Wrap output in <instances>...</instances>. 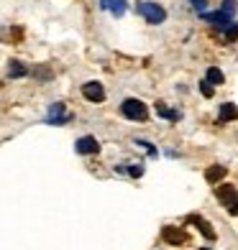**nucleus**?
<instances>
[{
  "instance_id": "obj_1",
  "label": "nucleus",
  "mask_w": 238,
  "mask_h": 250,
  "mask_svg": "<svg viewBox=\"0 0 238 250\" xmlns=\"http://www.w3.org/2000/svg\"><path fill=\"white\" fill-rule=\"evenodd\" d=\"M136 10H139V13L146 18V23H151V26L164 23V18H167V10L162 5L151 3V0H141V3H136Z\"/></svg>"
},
{
  "instance_id": "obj_2",
  "label": "nucleus",
  "mask_w": 238,
  "mask_h": 250,
  "mask_svg": "<svg viewBox=\"0 0 238 250\" xmlns=\"http://www.w3.org/2000/svg\"><path fill=\"white\" fill-rule=\"evenodd\" d=\"M215 197L220 199V204L225 209H228L231 214H238V189L231 187V184H220L215 187Z\"/></svg>"
},
{
  "instance_id": "obj_3",
  "label": "nucleus",
  "mask_w": 238,
  "mask_h": 250,
  "mask_svg": "<svg viewBox=\"0 0 238 250\" xmlns=\"http://www.w3.org/2000/svg\"><path fill=\"white\" fill-rule=\"evenodd\" d=\"M120 112H123V115H126L128 120H139V123L149 118V107H146L141 100H133V97H128L126 102H123V105H120Z\"/></svg>"
},
{
  "instance_id": "obj_4",
  "label": "nucleus",
  "mask_w": 238,
  "mask_h": 250,
  "mask_svg": "<svg viewBox=\"0 0 238 250\" xmlns=\"http://www.w3.org/2000/svg\"><path fill=\"white\" fill-rule=\"evenodd\" d=\"M162 240L167 245H182V243H187V232L182 230V227H164Z\"/></svg>"
},
{
  "instance_id": "obj_5",
  "label": "nucleus",
  "mask_w": 238,
  "mask_h": 250,
  "mask_svg": "<svg viewBox=\"0 0 238 250\" xmlns=\"http://www.w3.org/2000/svg\"><path fill=\"white\" fill-rule=\"evenodd\" d=\"M67 120H70V112L64 110V105H62V102H54V105L49 107L47 123H49V125H64Z\"/></svg>"
},
{
  "instance_id": "obj_6",
  "label": "nucleus",
  "mask_w": 238,
  "mask_h": 250,
  "mask_svg": "<svg viewBox=\"0 0 238 250\" xmlns=\"http://www.w3.org/2000/svg\"><path fill=\"white\" fill-rule=\"evenodd\" d=\"M82 95L90 102H103L105 100V89H103V84H100V82H87L82 87Z\"/></svg>"
},
{
  "instance_id": "obj_7",
  "label": "nucleus",
  "mask_w": 238,
  "mask_h": 250,
  "mask_svg": "<svg viewBox=\"0 0 238 250\" xmlns=\"http://www.w3.org/2000/svg\"><path fill=\"white\" fill-rule=\"evenodd\" d=\"M74 151H77V153H82V156H87V153H97V151H100V143L93 138V135H85V138H79V141L74 143Z\"/></svg>"
},
{
  "instance_id": "obj_8",
  "label": "nucleus",
  "mask_w": 238,
  "mask_h": 250,
  "mask_svg": "<svg viewBox=\"0 0 238 250\" xmlns=\"http://www.w3.org/2000/svg\"><path fill=\"white\" fill-rule=\"evenodd\" d=\"M187 222L197 225V227H200V232L205 235L208 240H215V230H213V225H210L205 217H200V214H190V217H187Z\"/></svg>"
},
{
  "instance_id": "obj_9",
  "label": "nucleus",
  "mask_w": 238,
  "mask_h": 250,
  "mask_svg": "<svg viewBox=\"0 0 238 250\" xmlns=\"http://www.w3.org/2000/svg\"><path fill=\"white\" fill-rule=\"evenodd\" d=\"M103 8L105 10H110V13L113 16H116V18H120L123 13H126V0H103Z\"/></svg>"
},
{
  "instance_id": "obj_10",
  "label": "nucleus",
  "mask_w": 238,
  "mask_h": 250,
  "mask_svg": "<svg viewBox=\"0 0 238 250\" xmlns=\"http://www.w3.org/2000/svg\"><path fill=\"white\" fill-rule=\"evenodd\" d=\"M231 120H238V105L225 102V105H220V123H231Z\"/></svg>"
},
{
  "instance_id": "obj_11",
  "label": "nucleus",
  "mask_w": 238,
  "mask_h": 250,
  "mask_svg": "<svg viewBox=\"0 0 238 250\" xmlns=\"http://www.w3.org/2000/svg\"><path fill=\"white\" fill-rule=\"evenodd\" d=\"M225 174H228V168L225 166H210L205 171V181H210V184H218L220 179H225Z\"/></svg>"
},
{
  "instance_id": "obj_12",
  "label": "nucleus",
  "mask_w": 238,
  "mask_h": 250,
  "mask_svg": "<svg viewBox=\"0 0 238 250\" xmlns=\"http://www.w3.org/2000/svg\"><path fill=\"white\" fill-rule=\"evenodd\" d=\"M205 21H210V23H213V26H218V28L223 31V28H225V26H228V23H231V21H233V18H231V16H225V13H223V10H218V13H210V16L205 13Z\"/></svg>"
},
{
  "instance_id": "obj_13",
  "label": "nucleus",
  "mask_w": 238,
  "mask_h": 250,
  "mask_svg": "<svg viewBox=\"0 0 238 250\" xmlns=\"http://www.w3.org/2000/svg\"><path fill=\"white\" fill-rule=\"evenodd\" d=\"M156 112L162 118H167V120H179V118H182V115H179V110H167L164 102H156Z\"/></svg>"
},
{
  "instance_id": "obj_14",
  "label": "nucleus",
  "mask_w": 238,
  "mask_h": 250,
  "mask_svg": "<svg viewBox=\"0 0 238 250\" xmlns=\"http://www.w3.org/2000/svg\"><path fill=\"white\" fill-rule=\"evenodd\" d=\"M28 74V69H26V66L24 64H21V62H10V66H8V77H26Z\"/></svg>"
},
{
  "instance_id": "obj_15",
  "label": "nucleus",
  "mask_w": 238,
  "mask_h": 250,
  "mask_svg": "<svg viewBox=\"0 0 238 250\" xmlns=\"http://www.w3.org/2000/svg\"><path fill=\"white\" fill-rule=\"evenodd\" d=\"M223 79H225V77H223L220 69H215V66H213V69H208V82H210V84H223Z\"/></svg>"
},
{
  "instance_id": "obj_16",
  "label": "nucleus",
  "mask_w": 238,
  "mask_h": 250,
  "mask_svg": "<svg viewBox=\"0 0 238 250\" xmlns=\"http://www.w3.org/2000/svg\"><path fill=\"white\" fill-rule=\"evenodd\" d=\"M223 31H225V41H236V39H238V23H233V21H231V23L225 26Z\"/></svg>"
},
{
  "instance_id": "obj_17",
  "label": "nucleus",
  "mask_w": 238,
  "mask_h": 250,
  "mask_svg": "<svg viewBox=\"0 0 238 250\" xmlns=\"http://www.w3.org/2000/svg\"><path fill=\"white\" fill-rule=\"evenodd\" d=\"M236 8H238V3H236V0H225V3H223V13L233 18V13H236Z\"/></svg>"
},
{
  "instance_id": "obj_18",
  "label": "nucleus",
  "mask_w": 238,
  "mask_h": 250,
  "mask_svg": "<svg viewBox=\"0 0 238 250\" xmlns=\"http://www.w3.org/2000/svg\"><path fill=\"white\" fill-rule=\"evenodd\" d=\"M200 92H202V97H213V84L208 82V79H205V82H200Z\"/></svg>"
},
{
  "instance_id": "obj_19",
  "label": "nucleus",
  "mask_w": 238,
  "mask_h": 250,
  "mask_svg": "<svg viewBox=\"0 0 238 250\" xmlns=\"http://www.w3.org/2000/svg\"><path fill=\"white\" fill-rule=\"evenodd\" d=\"M192 5H195V10H205L208 0H192Z\"/></svg>"
},
{
  "instance_id": "obj_20",
  "label": "nucleus",
  "mask_w": 238,
  "mask_h": 250,
  "mask_svg": "<svg viewBox=\"0 0 238 250\" xmlns=\"http://www.w3.org/2000/svg\"><path fill=\"white\" fill-rule=\"evenodd\" d=\"M128 171H131V176H141V174H143V168H141L139 164H136V166H131V168H128Z\"/></svg>"
},
{
  "instance_id": "obj_21",
  "label": "nucleus",
  "mask_w": 238,
  "mask_h": 250,
  "mask_svg": "<svg viewBox=\"0 0 238 250\" xmlns=\"http://www.w3.org/2000/svg\"><path fill=\"white\" fill-rule=\"evenodd\" d=\"M36 77H41V79H49V77H51V72H49V69H44V66H41V69H36Z\"/></svg>"
},
{
  "instance_id": "obj_22",
  "label": "nucleus",
  "mask_w": 238,
  "mask_h": 250,
  "mask_svg": "<svg viewBox=\"0 0 238 250\" xmlns=\"http://www.w3.org/2000/svg\"><path fill=\"white\" fill-rule=\"evenodd\" d=\"M200 250H213V248H200Z\"/></svg>"
}]
</instances>
